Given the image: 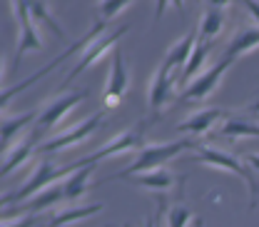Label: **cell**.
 Instances as JSON below:
<instances>
[{
  "mask_svg": "<svg viewBox=\"0 0 259 227\" xmlns=\"http://www.w3.org/2000/svg\"><path fill=\"white\" fill-rule=\"evenodd\" d=\"M75 170H77V162L60 167V165H55V160H50L48 155H40V158H37V165H35V172H32L30 177H28L13 195H3V207H10V205L15 207V205L28 202V200L35 197L37 193L48 190L50 185L63 182L65 177H70Z\"/></svg>",
  "mask_w": 259,
  "mask_h": 227,
  "instance_id": "1",
  "label": "cell"
},
{
  "mask_svg": "<svg viewBox=\"0 0 259 227\" xmlns=\"http://www.w3.org/2000/svg\"><path fill=\"white\" fill-rule=\"evenodd\" d=\"M197 142L192 137H182V140H172V142H150L145 145L132 165H127L122 172L115 175V180H122V177H135L140 172H150V170H160L164 167V162L175 160L177 155L187 153V150H194Z\"/></svg>",
  "mask_w": 259,
  "mask_h": 227,
  "instance_id": "2",
  "label": "cell"
},
{
  "mask_svg": "<svg viewBox=\"0 0 259 227\" xmlns=\"http://www.w3.org/2000/svg\"><path fill=\"white\" fill-rule=\"evenodd\" d=\"M194 160L202 162V165H209V167H214V170L237 175L239 180H244V185H247V190H249V197H252V207L257 205L259 185H257V177L249 172V165H247V162L234 158L232 153H225V150H220V147H209V145H197V147H194Z\"/></svg>",
  "mask_w": 259,
  "mask_h": 227,
  "instance_id": "3",
  "label": "cell"
},
{
  "mask_svg": "<svg viewBox=\"0 0 259 227\" xmlns=\"http://www.w3.org/2000/svg\"><path fill=\"white\" fill-rule=\"evenodd\" d=\"M85 97H88V90H70V93H63V95L48 100V102L40 107V115H37V120H35V130H32V132H35L37 137H42L45 132L55 130L65 120V115H67L72 107H77Z\"/></svg>",
  "mask_w": 259,
  "mask_h": 227,
  "instance_id": "4",
  "label": "cell"
},
{
  "mask_svg": "<svg viewBox=\"0 0 259 227\" xmlns=\"http://www.w3.org/2000/svg\"><path fill=\"white\" fill-rule=\"evenodd\" d=\"M10 10L18 18V45H15V55H13V72H15L20 60L28 53L42 50V40H40V30H37V23L32 20L28 3H13Z\"/></svg>",
  "mask_w": 259,
  "mask_h": 227,
  "instance_id": "5",
  "label": "cell"
},
{
  "mask_svg": "<svg viewBox=\"0 0 259 227\" xmlns=\"http://www.w3.org/2000/svg\"><path fill=\"white\" fill-rule=\"evenodd\" d=\"M102 30H105V23H102V20L97 18L95 28H93V30L88 32L85 37H80L77 43H72V45H70L67 50H63V53H60V55H58V58H55L53 63H48V65H45V67H40V70H37L35 75H30V78H28L25 83H20V85H13V88H5V90H3V97H0V105H3V110L8 107V102H10V97L20 95L23 90H28L30 85H35V83H37L40 78H45V75H48V72H50L53 67H58V65H60V63H65L67 58H72V53H77V50H85V48H88V45H90V43H93L95 37H100V35H102Z\"/></svg>",
  "mask_w": 259,
  "mask_h": 227,
  "instance_id": "6",
  "label": "cell"
},
{
  "mask_svg": "<svg viewBox=\"0 0 259 227\" xmlns=\"http://www.w3.org/2000/svg\"><path fill=\"white\" fill-rule=\"evenodd\" d=\"M102 120H105V112L100 110V112H95V115H90V118H85V120L75 123L72 128L58 132L55 137L45 140V142L37 147V153H40V155H55V153L67 150V147H72V145H80V142H85V140H88V137L100 128V125H102Z\"/></svg>",
  "mask_w": 259,
  "mask_h": 227,
  "instance_id": "7",
  "label": "cell"
},
{
  "mask_svg": "<svg viewBox=\"0 0 259 227\" xmlns=\"http://www.w3.org/2000/svg\"><path fill=\"white\" fill-rule=\"evenodd\" d=\"M229 67H232V60H229V58H222V60H217V63L212 65V67L202 70L192 83L180 93L177 102L182 105V102H190V100H192V102L207 100V97L220 88V83H222V78H225V72L229 70Z\"/></svg>",
  "mask_w": 259,
  "mask_h": 227,
  "instance_id": "8",
  "label": "cell"
},
{
  "mask_svg": "<svg viewBox=\"0 0 259 227\" xmlns=\"http://www.w3.org/2000/svg\"><path fill=\"white\" fill-rule=\"evenodd\" d=\"M145 125H147V123H140L137 128L120 132L117 137H112L110 142H105L97 153L82 158V160H77V167H82V165H97V162L105 160V158H115V155H125V153H132V150H142V147H145V145H142Z\"/></svg>",
  "mask_w": 259,
  "mask_h": 227,
  "instance_id": "9",
  "label": "cell"
},
{
  "mask_svg": "<svg viewBox=\"0 0 259 227\" xmlns=\"http://www.w3.org/2000/svg\"><path fill=\"white\" fill-rule=\"evenodd\" d=\"M127 32V25H122V28H117V30L112 32H102L100 37H95L88 48H85V53L80 55V63L75 65L67 75H65V83H70L72 78H77V75H82L85 70H90L93 65H97L110 50H115L117 48V43H120V37Z\"/></svg>",
  "mask_w": 259,
  "mask_h": 227,
  "instance_id": "10",
  "label": "cell"
},
{
  "mask_svg": "<svg viewBox=\"0 0 259 227\" xmlns=\"http://www.w3.org/2000/svg\"><path fill=\"white\" fill-rule=\"evenodd\" d=\"M130 83H132V72L127 70L122 48L117 45V48L112 50V67H110L107 85H105V95H102L105 107H117V105L122 102L125 93L130 90Z\"/></svg>",
  "mask_w": 259,
  "mask_h": 227,
  "instance_id": "11",
  "label": "cell"
},
{
  "mask_svg": "<svg viewBox=\"0 0 259 227\" xmlns=\"http://www.w3.org/2000/svg\"><path fill=\"white\" fill-rule=\"evenodd\" d=\"M175 85H180V83L175 80L172 67L160 63V67L155 70V75L150 78V88H147V112H150L152 118H157L162 107L172 102Z\"/></svg>",
  "mask_w": 259,
  "mask_h": 227,
  "instance_id": "12",
  "label": "cell"
},
{
  "mask_svg": "<svg viewBox=\"0 0 259 227\" xmlns=\"http://www.w3.org/2000/svg\"><path fill=\"white\" fill-rule=\"evenodd\" d=\"M225 118V110L222 107H202L192 115H187L180 125H177V132H187V135H204L209 132L214 123H220Z\"/></svg>",
  "mask_w": 259,
  "mask_h": 227,
  "instance_id": "13",
  "label": "cell"
},
{
  "mask_svg": "<svg viewBox=\"0 0 259 227\" xmlns=\"http://www.w3.org/2000/svg\"><path fill=\"white\" fill-rule=\"evenodd\" d=\"M229 3L225 0H220V3H212V5H207L204 8V13H202V20H199V32H197V37L199 40H204V43H212L222 28H225V10Z\"/></svg>",
  "mask_w": 259,
  "mask_h": 227,
  "instance_id": "14",
  "label": "cell"
},
{
  "mask_svg": "<svg viewBox=\"0 0 259 227\" xmlns=\"http://www.w3.org/2000/svg\"><path fill=\"white\" fill-rule=\"evenodd\" d=\"M37 135L30 132V135H25V140L23 142H18L13 150H8L5 155H3V167H0V172H3V177H8L13 170H18L20 165H25V162L30 160L32 155H35V150L40 147L37 145Z\"/></svg>",
  "mask_w": 259,
  "mask_h": 227,
  "instance_id": "15",
  "label": "cell"
},
{
  "mask_svg": "<svg viewBox=\"0 0 259 227\" xmlns=\"http://www.w3.org/2000/svg\"><path fill=\"white\" fill-rule=\"evenodd\" d=\"M177 182V175L169 172L167 167H160V170H150V172H140L132 177V185L140 187V190H150V193L164 195L172 185Z\"/></svg>",
  "mask_w": 259,
  "mask_h": 227,
  "instance_id": "16",
  "label": "cell"
},
{
  "mask_svg": "<svg viewBox=\"0 0 259 227\" xmlns=\"http://www.w3.org/2000/svg\"><path fill=\"white\" fill-rule=\"evenodd\" d=\"M105 210L102 202H93V205H77V207H63L58 212H53V217L48 220V227H65V225H75L82 222L88 217H95Z\"/></svg>",
  "mask_w": 259,
  "mask_h": 227,
  "instance_id": "17",
  "label": "cell"
},
{
  "mask_svg": "<svg viewBox=\"0 0 259 227\" xmlns=\"http://www.w3.org/2000/svg\"><path fill=\"white\" fill-rule=\"evenodd\" d=\"M97 165H82V167H77L70 177H65L63 180V187H65V200H70V202H75V200H80L82 195L88 193L95 182H90V177H93V172H95Z\"/></svg>",
  "mask_w": 259,
  "mask_h": 227,
  "instance_id": "18",
  "label": "cell"
},
{
  "mask_svg": "<svg viewBox=\"0 0 259 227\" xmlns=\"http://www.w3.org/2000/svg\"><path fill=\"white\" fill-rule=\"evenodd\" d=\"M257 48H259V25L242 28V30L232 37V43L227 45L225 58H229V60L234 63L237 58H242V55H247V53H252V50H257Z\"/></svg>",
  "mask_w": 259,
  "mask_h": 227,
  "instance_id": "19",
  "label": "cell"
},
{
  "mask_svg": "<svg viewBox=\"0 0 259 227\" xmlns=\"http://www.w3.org/2000/svg\"><path fill=\"white\" fill-rule=\"evenodd\" d=\"M194 43H197V32H187V35H182L177 43H172V45L167 48V53H164L162 63L169 65L172 70H175V67H185L187 60H190V55H192V50H194Z\"/></svg>",
  "mask_w": 259,
  "mask_h": 227,
  "instance_id": "20",
  "label": "cell"
},
{
  "mask_svg": "<svg viewBox=\"0 0 259 227\" xmlns=\"http://www.w3.org/2000/svg\"><path fill=\"white\" fill-rule=\"evenodd\" d=\"M220 135L229 137V140H242V137H259V123L249 120V118H239L232 115L220 125Z\"/></svg>",
  "mask_w": 259,
  "mask_h": 227,
  "instance_id": "21",
  "label": "cell"
},
{
  "mask_svg": "<svg viewBox=\"0 0 259 227\" xmlns=\"http://www.w3.org/2000/svg\"><path fill=\"white\" fill-rule=\"evenodd\" d=\"M40 110H28V112H20V115H13V118H3V128H0V137H3V155L10 150L13 140L18 137V132L25 128L28 123L37 120Z\"/></svg>",
  "mask_w": 259,
  "mask_h": 227,
  "instance_id": "22",
  "label": "cell"
},
{
  "mask_svg": "<svg viewBox=\"0 0 259 227\" xmlns=\"http://www.w3.org/2000/svg\"><path fill=\"white\" fill-rule=\"evenodd\" d=\"M212 53V43H204V40H199L197 37V43H194V50L192 55H190V60H187V65L182 67V72H180V85H190V80H194L197 78V72L202 70V63L207 60V55Z\"/></svg>",
  "mask_w": 259,
  "mask_h": 227,
  "instance_id": "23",
  "label": "cell"
},
{
  "mask_svg": "<svg viewBox=\"0 0 259 227\" xmlns=\"http://www.w3.org/2000/svg\"><path fill=\"white\" fill-rule=\"evenodd\" d=\"M28 8H30V15L35 23H42L45 28H50L58 37H65V30L60 28V23L55 20V15L50 13V5L48 3H28Z\"/></svg>",
  "mask_w": 259,
  "mask_h": 227,
  "instance_id": "24",
  "label": "cell"
},
{
  "mask_svg": "<svg viewBox=\"0 0 259 227\" xmlns=\"http://www.w3.org/2000/svg\"><path fill=\"white\" fill-rule=\"evenodd\" d=\"M194 220L192 210L182 202H175L167 207V215H164V225L167 227H187Z\"/></svg>",
  "mask_w": 259,
  "mask_h": 227,
  "instance_id": "25",
  "label": "cell"
},
{
  "mask_svg": "<svg viewBox=\"0 0 259 227\" xmlns=\"http://www.w3.org/2000/svg\"><path fill=\"white\" fill-rule=\"evenodd\" d=\"M130 8V3H110V0H102V3H97V18L102 20V23H107V20H112V18H117L120 13H125Z\"/></svg>",
  "mask_w": 259,
  "mask_h": 227,
  "instance_id": "26",
  "label": "cell"
},
{
  "mask_svg": "<svg viewBox=\"0 0 259 227\" xmlns=\"http://www.w3.org/2000/svg\"><path fill=\"white\" fill-rule=\"evenodd\" d=\"M164 215H167V197H164V195H157V207H155V212L147 217L145 227H162Z\"/></svg>",
  "mask_w": 259,
  "mask_h": 227,
  "instance_id": "27",
  "label": "cell"
},
{
  "mask_svg": "<svg viewBox=\"0 0 259 227\" xmlns=\"http://www.w3.org/2000/svg\"><path fill=\"white\" fill-rule=\"evenodd\" d=\"M48 222H42V215H23V217H15L13 222L10 220H3V227H42Z\"/></svg>",
  "mask_w": 259,
  "mask_h": 227,
  "instance_id": "28",
  "label": "cell"
},
{
  "mask_svg": "<svg viewBox=\"0 0 259 227\" xmlns=\"http://www.w3.org/2000/svg\"><path fill=\"white\" fill-rule=\"evenodd\" d=\"M244 8H247V13L254 18V23H259V3H254V0H252V3H244Z\"/></svg>",
  "mask_w": 259,
  "mask_h": 227,
  "instance_id": "29",
  "label": "cell"
},
{
  "mask_svg": "<svg viewBox=\"0 0 259 227\" xmlns=\"http://www.w3.org/2000/svg\"><path fill=\"white\" fill-rule=\"evenodd\" d=\"M244 162H247L249 167H254V170H259V153H249V155L244 158Z\"/></svg>",
  "mask_w": 259,
  "mask_h": 227,
  "instance_id": "30",
  "label": "cell"
},
{
  "mask_svg": "<svg viewBox=\"0 0 259 227\" xmlns=\"http://www.w3.org/2000/svg\"><path fill=\"white\" fill-rule=\"evenodd\" d=\"M192 225H194V227H204V220H199V217H197V220H194Z\"/></svg>",
  "mask_w": 259,
  "mask_h": 227,
  "instance_id": "31",
  "label": "cell"
},
{
  "mask_svg": "<svg viewBox=\"0 0 259 227\" xmlns=\"http://www.w3.org/2000/svg\"><path fill=\"white\" fill-rule=\"evenodd\" d=\"M249 110H254V112H259V100H257V102H252V105H249Z\"/></svg>",
  "mask_w": 259,
  "mask_h": 227,
  "instance_id": "32",
  "label": "cell"
},
{
  "mask_svg": "<svg viewBox=\"0 0 259 227\" xmlns=\"http://www.w3.org/2000/svg\"><path fill=\"white\" fill-rule=\"evenodd\" d=\"M122 227H130V225H122Z\"/></svg>",
  "mask_w": 259,
  "mask_h": 227,
  "instance_id": "33",
  "label": "cell"
},
{
  "mask_svg": "<svg viewBox=\"0 0 259 227\" xmlns=\"http://www.w3.org/2000/svg\"><path fill=\"white\" fill-rule=\"evenodd\" d=\"M42 227H48V225H42Z\"/></svg>",
  "mask_w": 259,
  "mask_h": 227,
  "instance_id": "34",
  "label": "cell"
}]
</instances>
